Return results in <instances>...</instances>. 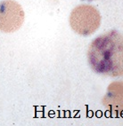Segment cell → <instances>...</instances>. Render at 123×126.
Masks as SVG:
<instances>
[{"instance_id":"cell-4","label":"cell","mask_w":123,"mask_h":126,"mask_svg":"<svg viewBox=\"0 0 123 126\" xmlns=\"http://www.w3.org/2000/svg\"><path fill=\"white\" fill-rule=\"evenodd\" d=\"M102 104L112 116L123 115V81L113 82L108 86Z\"/></svg>"},{"instance_id":"cell-2","label":"cell","mask_w":123,"mask_h":126,"mask_svg":"<svg viewBox=\"0 0 123 126\" xmlns=\"http://www.w3.org/2000/svg\"><path fill=\"white\" fill-rule=\"evenodd\" d=\"M101 23L100 13L96 7L89 5L76 6L70 15L71 29L81 36H90L99 28Z\"/></svg>"},{"instance_id":"cell-3","label":"cell","mask_w":123,"mask_h":126,"mask_svg":"<svg viewBox=\"0 0 123 126\" xmlns=\"http://www.w3.org/2000/svg\"><path fill=\"white\" fill-rule=\"evenodd\" d=\"M24 21V12L14 0H4L0 3V30L13 33L18 30Z\"/></svg>"},{"instance_id":"cell-1","label":"cell","mask_w":123,"mask_h":126,"mask_svg":"<svg viewBox=\"0 0 123 126\" xmlns=\"http://www.w3.org/2000/svg\"><path fill=\"white\" fill-rule=\"evenodd\" d=\"M87 61L96 73L123 77V35L112 30L95 38L88 47Z\"/></svg>"}]
</instances>
